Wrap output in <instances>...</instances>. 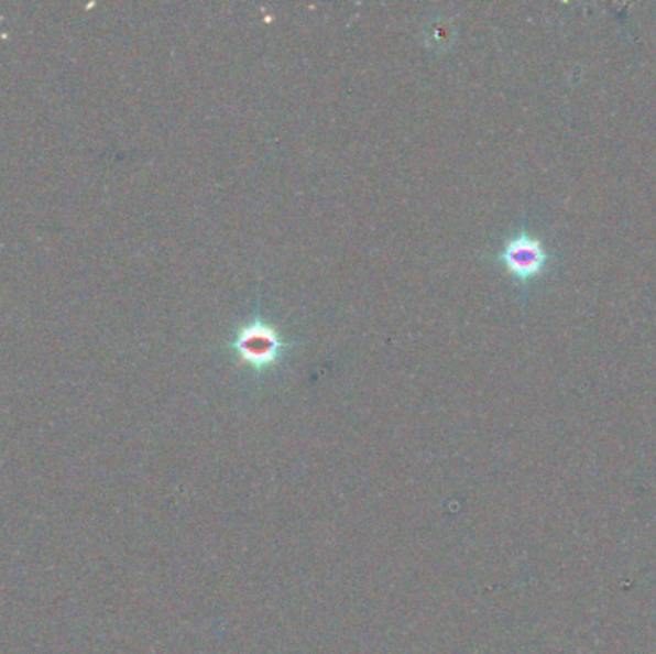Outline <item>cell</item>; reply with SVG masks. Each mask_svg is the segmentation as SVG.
<instances>
[{
    "label": "cell",
    "instance_id": "obj_2",
    "mask_svg": "<svg viewBox=\"0 0 656 654\" xmlns=\"http://www.w3.org/2000/svg\"><path fill=\"white\" fill-rule=\"evenodd\" d=\"M495 260L500 261L516 283L526 284L544 275L549 268L551 253L539 238L523 229L507 238Z\"/></svg>",
    "mask_w": 656,
    "mask_h": 654
},
{
    "label": "cell",
    "instance_id": "obj_1",
    "mask_svg": "<svg viewBox=\"0 0 656 654\" xmlns=\"http://www.w3.org/2000/svg\"><path fill=\"white\" fill-rule=\"evenodd\" d=\"M296 342H286L283 335L269 320L255 313L252 319L242 323L227 348L239 357L242 364H247L255 372H263L281 363L286 350L294 348Z\"/></svg>",
    "mask_w": 656,
    "mask_h": 654
}]
</instances>
